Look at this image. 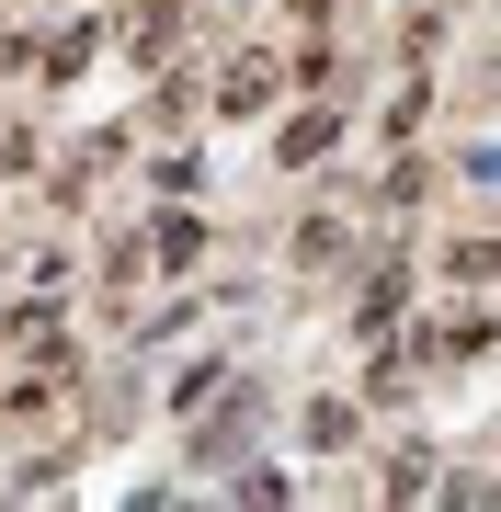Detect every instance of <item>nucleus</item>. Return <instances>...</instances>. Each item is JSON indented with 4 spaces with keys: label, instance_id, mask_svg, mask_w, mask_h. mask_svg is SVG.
<instances>
[{
    "label": "nucleus",
    "instance_id": "6",
    "mask_svg": "<svg viewBox=\"0 0 501 512\" xmlns=\"http://www.w3.org/2000/svg\"><path fill=\"white\" fill-rule=\"evenodd\" d=\"M297 12H308V23H331V12H342V0H297Z\"/></svg>",
    "mask_w": 501,
    "mask_h": 512
},
{
    "label": "nucleus",
    "instance_id": "1",
    "mask_svg": "<svg viewBox=\"0 0 501 512\" xmlns=\"http://www.w3.org/2000/svg\"><path fill=\"white\" fill-rule=\"evenodd\" d=\"M331 137H342V114H331V103H308L274 148H285V171H308V160H331Z\"/></svg>",
    "mask_w": 501,
    "mask_h": 512
},
{
    "label": "nucleus",
    "instance_id": "5",
    "mask_svg": "<svg viewBox=\"0 0 501 512\" xmlns=\"http://www.w3.org/2000/svg\"><path fill=\"white\" fill-rule=\"evenodd\" d=\"M353 319H365V330H388V319H399V274H376L365 296H353Z\"/></svg>",
    "mask_w": 501,
    "mask_h": 512
},
{
    "label": "nucleus",
    "instance_id": "3",
    "mask_svg": "<svg viewBox=\"0 0 501 512\" xmlns=\"http://www.w3.org/2000/svg\"><path fill=\"white\" fill-rule=\"evenodd\" d=\"M149 251H160V262H171V274H183V262H205V228H194V217H183V205H171V217H160V228H149Z\"/></svg>",
    "mask_w": 501,
    "mask_h": 512
},
{
    "label": "nucleus",
    "instance_id": "4",
    "mask_svg": "<svg viewBox=\"0 0 501 512\" xmlns=\"http://www.w3.org/2000/svg\"><path fill=\"white\" fill-rule=\"evenodd\" d=\"M80 69H92V23H69V35L46 46V80H80Z\"/></svg>",
    "mask_w": 501,
    "mask_h": 512
},
{
    "label": "nucleus",
    "instance_id": "2",
    "mask_svg": "<svg viewBox=\"0 0 501 512\" xmlns=\"http://www.w3.org/2000/svg\"><path fill=\"white\" fill-rule=\"evenodd\" d=\"M274 103V57H228V92H217V114H262Z\"/></svg>",
    "mask_w": 501,
    "mask_h": 512
}]
</instances>
